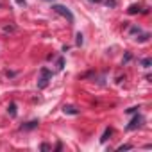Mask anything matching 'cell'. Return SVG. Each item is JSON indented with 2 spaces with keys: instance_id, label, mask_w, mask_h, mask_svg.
Here are the masks:
<instances>
[{
  "instance_id": "ba28073f",
  "label": "cell",
  "mask_w": 152,
  "mask_h": 152,
  "mask_svg": "<svg viewBox=\"0 0 152 152\" xmlns=\"http://www.w3.org/2000/svg\"><path fill=\"white\" fill-rule=\"evenodd\" d=\"M9 115H11V116H16V104H15V102L9 104Z\"/></svg>"
},
{
  "instance_id": "9a60e30c",
  "label": "cell",
  "mask_w": 152,
  "mask_h": 152,
  "mask_svg": "<svg viewBox=\"0 0 152 152\" xmlns=\"http://www.w3.org/2000/svg\"><path fill=\"white\" fill-rule=\"evenodd\" d=\"M138 109H140V107H131V109H127V113H129V115H131V113H136V111H138Z\"/></svg>"
},
{
  "instance_id": "e0dca14e",
  "label": "cell",
  "mask_w": 152,
  "mask_h": 152,
  "mask_svg": "<svg viewBox=\"0 0 152 152\" xmlns=\"http://www.w3.org/2000/svg\"><path fill=\"white\" fill-rule=\"evenodd\" d=\"M90 2H102V0H90Z\"/></svg>"
},
{
  "instance_id": "30bf717a",
  "label": "cell",
  "mask_w": 152,
  "mask_h": 152,
  "mask_svg": "<svg viewBox=\"0 0 152 152\" xmlns=\"http://www.w3.org/2000/svg\"><path fill=\"white\" fill-rule=\"evenodd\" d=\"M138 11H140V6H131L129 7V15H136Z\"/></svg>"
},
{
  "instance_id": "7a4b0ae2",
  "label": "cell",
  "mask_w": 152,
  "mask_h": 152,
  "mask_svg": "<svg viewBox=\"0 0 152 152\" xmlns=\"http://www.w3.org/2000/svg\"><path fill=\"white\" fill-rule=\"evenodd\" d=\"M52 9H54V13H57V15H61V16H64L70 23H73V15H72V11L68 9V7H64V6H59V4H56V6H52Z\"/></svg>"
},
{
  "instance_id": "7c38bea8",
  "label": "cell",
  "mask_w": 152,
  "mask_h": 152,
  "mask_svg": "<svg viewBox=\"0 0 152 152\" xmlns=\"http://www.w3.org/2000/svg\"><path fill=\"white\" fill-rule=\"evenodd\" d=\"M132 148V145H120L118 147V150H131Z\"/></svg>"
},
{
  "instance_id": "52a82bcc",
  "label": "cell",
  "mask_w": 152,
  "mask_h": 152,
  "mask_svg": "<svg viewBox=\"0 0 152 152\" xmlns=\"http://www.w3.org/2000/svg\"><path fill=\"white\" fill-rule=\"evenodd\" d=\"M150 64H152V59H150V57L141 59V66H143V68H150Z\"/></svg>"
},
{
  "instance_id": "6da1fadb",
  "label": "cell",
  "mask_w": 152,
  "mask_h": 152,
  "mask_svg": "<svg viewBox=\"0 0 152 152\" xmlns=\"http://www.w3.org/2000/svg\"><path fill=\"white\" fill-rule=\"evenodd\" d=\"M50 79H52V72H50L48 68H41V70H39V77H38V88H39V90L47 88L48 83H50Z\"/></svg>"
},
{
  "instance_id": "8992f818",
  "label": "cell",
  "mask_w": 152,
  "mask_h": 152,
  "mask_svg": "<svg viewBox=\"0 0 152 152\" xmlns=\"http://www.w3.org/2000/svg\"><path fill=\"white\" fill-rule=\"evenodd\" d=\"M111 134H113V129H109V127H107V129L104 131V134H102V138H100V141H102V143H106V141H107V138H109Z\"/></svg>"
},
{
  "instance_id": "2e32d148",
  "label": "cell",
  "mask_w": 152,
  "mask_h": 152,
  "mask_svg": "<svg viewBox=\"0 0 152 152\" xmlns=\"http://www.w3.org/2000/svg\"><path fill=\"white\" fill-rule=\"evenodd\" d=\"M16 2H18L20 6H25V0H16Z\"/></svg>"
},
{
  "instance_id": "5b68a950",
  "label": "cell",
  "mask_w": 152,
  "mask_h": 152,
  "mask_svg": "<svg viewBox=\"0 0 152 152\" xmlns=\"http://www.w3.org/2000/svg\"><path fill=\"white\" fill-rule=\"evenodd\" d=\"M63 111H64V115H79V109L73 107V106H64Z\"/></svg>"
},
{
  "instance_id": "4fadbf2b",
  "label": "cell",
  "mask_w": 152,
  "mask_h": 152,
  "mask_svg": "<svg viewBox=\"0 0 152 152\" xmlns=\"http://www.w3.org/2000/svg\"><path fill=\"white\" fill-rule=\"evenodd\" d=\"M77 45H79V47L83 45V34H81V32L77 34Z\"/></svg>"
},
{
  "instance_id": "8fae6325",
  "label": "cell",
  "mask_w": 152,
  "mask_h": 152,
  "mask_svg": "<svg viewBox=\"0 0 152 152\" xmlns=\"http://www.w3.org/2000/svg\"><path fill=\"white\" fill-rule=\"evenodd\" d=\"M63 68H64V59L59 57V59H57V70H63Z\"/></svg>"
},
{
  "instance_id": "277c9868",
  "label": "cell",
  "mask_w": 152,
  "mask_h": 152,
  "mask_svg": "<svg viewBox=\"0 0 152 152\" xmlns=\"http://www.w3.org/2000/svg\"><path fill=\"white\" fill-rule=\"evenodd\" d=\"M38 125H39V122H38V120H31V122L23 124V125L20 127V131H31V129H36Z\"/></svg>"
},
{
  "instance_id": "9c48e42d",
  "label": "cell",
  "mask_w": 152,
  "mask_h": 152,
  "mask_svg": "<svg viewBox=\"0 0 152 152\" xmlns=\"http://www.w3.org/2000/svg\"><path fill=\"white\" fill-rule=\"evenodd\" d=\"M102 2H106L107 7H116V0H102Z\"/></svg>"
},
{
  "instance_id": "5bb4252c",
  "label": "cell",
  "mask_w": 152,
  "mask_h": 152,
  "mask_svg": "<svg viewBox=\"0 0 152 152\" xmlns=\"http://www.w3.org/2000/svg\"><path fill=\"white\" fill-rule=\"evenodd\" d=\"M41 150H45V152L50 150V145H48V143H43V145H41Z\"/></svg>"
},
{
  "instance_id": "3957f363",
  "label": "cell",
  "mask_w": 152,
  "mask_h": 152,
  "mask_svg": "<svg viewBox=\"0 0 152 152\" xmlns=\"http://www.w3.org/2000/svg\"><path fill=\"white\" fill-rule=\"evenodd\" d=\"M141 122H143V118H141L140 115H136V116L131 120V124L127 125V129H129V131H134V129H138V127L141 125Z\"/></svg>"
}]
</instances>
